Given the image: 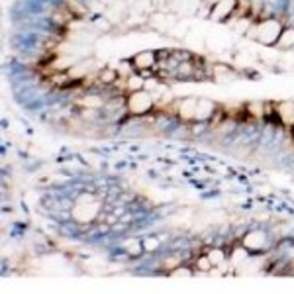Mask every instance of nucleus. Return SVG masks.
I'll return each instance as SVG.
<instances>
[{
	"instance_id": "nucleus-1",
	"label": "nucleus",
	"mask_w": 294,
	"mask_h": 294,
	"mask_svg": "<svg viewBox=\"0 0 294 294\" xmlns=\"http://www.w3.org/2000/svg\"><path fill=\"white\" fill-rule=\"evenodd\" d=\"M255 37L261 41V43H267V45H271V43H277L279 41V37H281V34H283V28H281V24L279 22H275V20H265L259 28H255Z\"/></svg>"
},
{
	"instance_id": "nucleus-2",
	"label": "nucleus",
	"mask_w": 294,
	"mask_h": 294,
	"mask_svg": "<svg viewBox=\"0 0 294 294\" xmlns=\"http://www.w3.org/2000/svg\"><path fill=\"white\" fill-rule=\"evenodd\" d=\"M153 104H155V100H153V96H151L147 90H136V92H132L130 98H128V108H130L134 114H138V116L149 112V110L153 108Z\"/></svg>"
},
{
	"instance_id": "nucleus-3",
	"label": "nucleus",
	"mask_w": 294,
	"mask_h": 294,
	"mask_svg": "<svg viewBox=\"0 0 294 294\" xmlns=\"http://www.w3.org/2000/svg\"><path fill=\"white\" fill-rule=\"evenodd\" d=\"M235 6H237V0H220V2H216L214 8H212V18L214 20H223L225 16H231Z\"/></svg>"
},
{
	"instance_id": "nucleus-4",
	"label": "nucleus",
	"mask_w": 294,
	"mask_h": 294,
	"mask_svg": "<svg viewBox=\"0 0 294 294\" xmlns=\"http://www.w3.org/2000/svg\"><path fill=\"white\" fill-rule=\"evenodd\" d=\"M155 53L153 51H140L138 55H134V59H132V65L138 69V71H146L149 67H153L155 65Z\"/></svg>"
},
{
	"instance_id": "nucleus-5",
	"label": "nucleus",
	"mask_w": 294,
	"mask_h": 294,
	"mask_svg": "<svg viewBox=\"0 0 294 294\" xmlns=\"http://www.w3.org/2000/svg\"><path fill=\"white\" fill-rule=\"evenodd\" d=\"M279 120L285 126H294V102H281L279 104Z\"/></svg>"
},
{
	"instance_id": "nucleus-6",
	"label": "nucleus",
	"mask_w": 294,
	"mask_h": 294,
	"mask_svg": "<svg viewBox=\"0 0 294 294\" xmlns=\"http://www.w3.org/2000/svg\"><path fill=\"white\" fill-rule=\"evenodd\" d=\"M196 104H198V100H194V98L183 100V102L179 104V114H181V118H184V120L194 118V116H196Z\"/></svg>"
},
{
	"instance_id": "nucleus-7",
	"label": "nucleus",
	"mask_w": 294,
	"mask_h": 294,
	"mask_svg": "<svg viewBox=\"0 0 294 294\" xmlns=\"http://www.w3.org/2000/svg\"><path fill=\"white\" fill-rule=\"evenodd\" d=\"M216 112V104L206 100V98H200L198 104H196V116L194 118H208Z\"/></svg>"
},
{
	"instance_id": "nucleus-8",
	"label": "nucleus",
	"mask_w": 294,
	"mask_h": 294,
	"mask_svg": "<svg viewBox=\"0 0 294 294\" xmlns=\"http://www.w3.org/2000/svg\"><path fill=\"white\" fill-rule=\"evenodd\" d=\"M263 241H265L263 233H261V231H253V233H249V235L245 237V247L255 251V249H261V247H263Z\"/></svg>"
},
{
	"instance_id": "nucleus-9",
	"label": "nucleus",
	"mask_w": 294,
	"mask_h": 294,
	"mask_svg": "<svg viewBox=\"0 0 294 294\" xmlns=\"http://www.w3.org/2000/svg\"><path fill=\"white\" fill-rule=\"evenodd\" d=\"M277 47H281V49H291V47H294V30H285L281 34V37L277 41Z\"/></svg>"
},
{
	"instance_id": "nucleus-10",
	"label": "nucleus",
	"mask_w": 294,
	"mask_h": 294,
	"mask_svg": "<svg viewBox=\"0 0 294 294\" xmlns=\"http://www.w3.org/2000/svg\"><path fill=\"white\" fill-rule=\"evenodd\" d=\"M116 78H120V74H118V71H114L112 67H106V69H102V71L98 73V80H100L102 84H114Z\"/></svg>"
},
{
	"instance_id": "nucleus-11",
	"label": "nucleus",
	"mask_w": 294,
	"mask_h": 294,
	"mask_svg": "<svg viewBox=\"0 0 294 294\" xmlns=\"http://www.w3.org/2000/svg\"><path fill=\"white\" fill-rule=\"evenodd\" d=\"M126 86H128L130 92H136V90H142L146 86V80L142 76H138V74H130L126 78Z\"/></svg>"
},
{
	"instance_id": "nucleus-12",
	"label": "nucleus",
	"mask_w": 294,
	"mask_h": 294,
	"mask_svg": "<svg viewBox=\"0 0 294 294\" xmlns=\"http://www.w3.org/2000/svg\"><path fill=\"white\" fill-rule=\"evenodd\" d=\"M67 10L73 14L74 18H84L86 16V6H82L80 0H69L67 2Z\"/></svg>"
},
{
	"instance_id": "nucleus-13",
	"label": "nucleus",
	"mask_w": 294,
	"mask_h": 294,
	"mask_svg": "<svg viewBox=\"0 0 294 294\" xmlns=\"http://www.w3.org/2000/svg\"><path fill=\"white\" fill-rule=\"evenodd\" d=\"M245 108H247V114H251L255 118H261L263 112H265V104L263 102H249Z\"/></svg>"
},
{
	"instance_id": "nucleus-14",
	"label": "nucleus",
	"mask_w": 294,
	"mask_h": 294,
	"mask_svg": "<svg viewBox=\"0 0 294 294\" xmlns=\"http://www.w3.org/2000/svg\"><path fill=\"white\" fill-rule=\"evenodd\" d=\"M212 261H210V257L206 255V257H200L198 261H196V269L200 271V273H210L212 271Z\"/></svg>"
},
{
	"instance_id": "nucleus-15",
	"label": "nucleus",
	"mask_w": 294,
	"mask_h": 294,
	"mask_svg": "<svg viewBox=\"0 0 294 294\" xmlns=\"http://www.w3.org/2000/svg\"><path fill=\"white\" fill-rule=\"evenodd\" d=\"M208 257H210L212 265H221V263H223V253H221L220 249H212V251L208 253Z\"/></svg>"
},
{
	"instance_id": "nucleus-16",
	"label": "nucleus",
	"mask_w": 294,
	"mask_h": 294,
	"mask_svg": "<svg viewBox=\"0 0 294 294\" xmlns=\"http://www.w3.org/2000/svg\"><path fill=\"white\" fill-rule=\"evenodd\" d=\"M82 102H84L86 106H100V104H102V100H100V98H90V96H86Z\"/></svg>"
},
{
	"instance_id": "nucleus-17",
	"label": "nucleus",
	"mask_w": 294,
	"mask_h": 294,
	"mask_svg": "<svg viewBox=\"0 0 294 294\" xmlns=\"http://www.w3.org/2000/svg\"><path fill=\"white\" fill-rule=\"evenodd\" d=\"M177 265H179V259H167V261H165V267H167V269H175Z\"/></svg>"
},
{
	"instance_id": "nucleus-18",
	"label": "nucleus",
	"mask_w": 294,
	"mask_h": 294,
	"mask_svg": "<svg viewBox=\"0 0 294 294\" xmlns=\"http://www.w3.org/2000/svg\"><path fill=\"white\" fill-rule=\"evenodd\" d=\"M173 275H175V277H190V271H186V269H177Z\"/></svg>"
},
{
	"instance_id": "nucleus-19",
	"label": "nucleus",
	"mask_w": 294,
	"mask_h": 294,
	"mask_svg": "<svg viewBox=\"0 0 294 294\" xmlns=\"http://www.w3.org/2000/svg\"><path fill=\"white\" fill-rule=\"evenodd\" d=\"M208 2H210V4L214 6V4H216V2H220V0H208Z\"/></svg>"
}]
</instances>
